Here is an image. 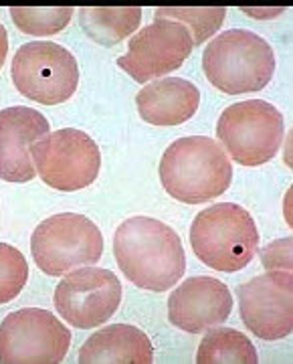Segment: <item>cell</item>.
I'll return each mask as SVG.
<instances>
[{"label": "cell", "mask_w": 293, "mask_h": 364, "mask_svg": "<svg viewBox=\"0 0 293 364\" xmlns=\"http://www.w3.org/2000/svg\"><path fill=\"white\" fill-rule=\"evenodd\" d=\"M114 255L129 282L148 291L174 287L186 269V255L179 233L150 217H132L117 227Z\"/></svg>", "instance_id": "1"}, {"label": "cell", "mask_w": 293, "mask_h": 364, "mask_svg": "<svg viewBox=\"0 0 293 364\" xmlns=\"http://www.w3.org/2000/svg\"><path fill=\"white\" fill-rule=\"evenodd\" d=\"M160 181L172 198L203 205L227 193L233 166L218 142L206 136H188L168 146L160 162Z\"/></svg>", "instance_id": "2"}, {"label": "cell", "mask_w": 293, "mask_h": 364, "mask_svg": "<svg viewBox=\"0 0 293 364\" xmlns=\"http://www.w3.org/2000/svg\"><path fill=\"white\" fill-rule=\"evenodd\" d=\"M203 69L218 91L239 95L263 90L275 73V53L253 31L230 28L208 43Z\"/></svg>", "instance_id": "3"}, {"label": "cell", "mask_w": 293, "mask_h": 364, "mask_svg": "<svg viewBox=\"0 0 293 364\" xmlns=\"http://www.w3.org/2000/svg\"><path fill=\"white\" fill-rule=\"evenodd\" d=\"M192 251L204 265L233 273L247 267L259 249V231L249 215L235 203H218L196 215L191 227Z\"/></svg>", "instance_id": "4"}, {"label": "cell", "mask_w": 293, "mask_h": 364, "mask_svg": "<svg viewBox=\"0 0 293 364\" xmlns=\"http://www.w3.org/2000/svg\"><path fill=\"white\" fill-rule=\"evenodd\" d=\"M31 251L41 272L61 277L102 259L103 235L87 217L61 213L49 217L33 231Z\"/></svg>", "instance_id": "5"}, {"label": "cell", "mask_w": 293, "mask_h": 364, "mask_svg": "<svg viewBox=\"0 0 293 364\" xmlns=\"http://www.w3.org/2000/svg\"><path fill=\"white\" fill-rule=\"evenodd\" d=\"M283 116L269 102L247 100L229 105L217 124V136L229 156L243 166L273 160L283 142Z\"/></svg>", "instance_id": "6"}, {"label": "cell", "mask_w": 293, "mask_h": 364, "mask_svg": "<svg viewBox=\"0 0 293 364\" xmlns=\"http://www.w3.org/2000/svg\"><path fill=\"white\" fill-rule=\"evenodd\" d=\"M18 93L43 105L65 104L79 85L73 53L51 41H33L14 53L11 67Z\"/></svg>", "instance_id": "7"}, {"label": "cell", "mask_w": 293, "mask_h": 364, "mask_svg": "<svg viewBox=\"0 0 293 364\" xmlns=\"http://www.w3.org/2000/svg\"><path fill=\"white\" fill-rule=\"evenodd\" d=\"M31 156L43 182L63 193L90 186L102 168L97 142L75 128L47 134L31 146Z\"/></svg>", "instance_id": "8"}, {"label": "cell", "mask_w": 293, "mask_h": 364, "mask_svg": "<svg viewBox=\"0 0 293 364\" xmlns=\"http://www.w3.org/2000/svg\"><path fill=\"white\" fill-rule=\"evenodd\" d=\"M71 346V330L43 308H23L0 324V363L59 364Z\"/></svg>", "instance_id": "9"}, {"label": "cell", "mask_w": 293, "mask_h": 364, "mask_svg": "<svg viewBox=\"0 0 293 364\" xmlns=\"http://www.w3.org/2000/svg\"><path fill=\"white\" fill-rule=\"evenodd\" d=\"M55 310L79 330L105 324L122 304V284L114 272L79 267L65 275L55 289Z\"/></svg>", "instance_id": "10"}, {"label": "cell", "mask_w": 293, "mask_h": 364, "mask_svg": "<svg viewBox=\"0 0 293 364\" xmlns=\"http://www.w3.org/2000/svg\"><path fill=\"white\" fill-rule=\"evenodd\" d=\"M192 49L194 43L184 26L174 21L156 18L129 39L128 53L117 59V65L138 83H148L180 69Z\"/></svg>", "instance_id": "11"}, {"label": "cell", "mask_w": 293, "mask_h": 364, "mask_svg": "<svg viewBox=\"0 0 293 364\" xmlns=\"http://www.w3.org/2000/svg\"><path fill=\"white\" fill-rule=\"evenodd\" d=\"M243 324L261 340H281L293 332L292 272H267L239 289Z\"/></svg>", "instance_id": "12"}, {"label": "cell", "mask_w": 293, "mask_h": 364, "mask_svg": "<svg viewBox=\"0 0 293 364\" xmlns=\"http://www.w3.org/2000/svg\"><path fill=\"white\" fill-rule=\"evenodd\" d=\"M233 312V296L223 282L198 275L182 282L168 298V320L188 334L223 324Z\"/></svg>", "instance_id": "13"}, {"label": "cell", "mask_w": 293, "mask_h": 364, "mask_svg": "<svg viewBox=\"0 0 293 364\" xmlns=\"http://www.w3.org/2000/svg\"><path fill=\"white\" fill-rule=\"evenodd\" d=\"M49 122L37 109L16 105L0 112V181L23 184L35 178L37 170L31 146L45 138Z\"/></svg>", "instance_id": "14"}, {"label": "cell", "mask_w": 293, "mask_h": 364, "mask_svg": "<svg viewBox=\"0 0 293 364\" xmlns=\"http://www.w3.org/2000/svg\"><path fill=\"white\" fill-rule=\"evenodd\" d=\"M136 105L142 119L152 126H180L196 114L201 91L186 79L164 77L146 83L136 95Z\"/></svg>", "instance_id": "15"}, {"label": "cell", "mask_w": 293, "mask_h": 364, "mask_svg": "<svg viewBox=\"0 0 293 364\" xmlns=\"http://www.w3.org/2000/svg\"><path fill=\"white\" fill-rule=\"evenodd\" d=\"M81 364H150L154 363V346L140 328L114 324L97 330L85 340L79 350Z\"/></svg>", "instance_id": "16"}, {"label": "cell", "mask_w": 293, "mask_h": 364, "mask_svg": "<svg viewBox=\"0 0 293 364\" xmlns=\"http://www.w3.org/2000/svg\"><path fill=\"white\" fill-rule=\"evenodd\" d=\"M142 21L140 6H85L79 11V25L91 41L103 47H114L129 37Z\"/></svg>", "instance_id": "17"}, {"label": "cell", "mask_w": 293, "mask_h": 364, "mask_svg": "<svg viewBox=\"0 0 293 364\" xmlns=\"http://www.w3.org/2000/svg\"><path fill=\"white\" fill-rule=\"evenodd\" d=\"M196 363L257 364L259 356H257L253 342L243 332L233 330V328H215L201 342L198 352H196Z\"/></svg>", "instance_id": "18"}, {"label": "cell", "mask_w": 293, "mask_h": 364, "mask_svg": "<svg viewBox=\"0 0 293 364\" xmlns=\"http://www.w3.org/2000/svg\"><path fill=\"white\" fill-rule=\"evenodd\" d=\"M14 26L31 37H51L61 33L69 25L73 9L71 6H13L11 9Z\"/></svg>", "instance_id": "19"}, {"label": "cell", "mask_w": 293, "mask_h": 364, "mask_svg": "<svg viewBox=\"0 0 293 364\" xmlns=\"http://www.w3.org/2000/svg\"><path fill=\"white\" fill-rule=\"evenodd\" d=\"M227 16L225 6H211V9H156V18L174 21L191 33L192 43L203 45L217 33Z\"/></svg>", "instance_id": "20"}, {"label": "cell", "mask_w": 293, "mask_h": 364, "mask_svg": "<svg viewBox=\"0 0 293 364\" xmlns=\"http://www.w3.org/2000/svg\"><path fill=\"white\" fill-rule=\"evenodd\" d=\"M28 279L25 255L9 243H0V304L13 301Z\"/></svg>", "instance_id": "21"}, {"label": "cell", "mask_w": 293, "mask_h": 364, "mask_svg": "<svg viewBox=\"0 0 293 364\" xmlns=\"http://www.w3.org/2000/svg\"><path fill=\"white\" fill-rule=\"evenodd\" d=\"M292 239H279L261 249V261L267 272H292Z\"/></svg>", "instance_id": "22"}, {"label": "cell", "mask_w": 293, "mask_h": 364, "mask_svg": "<svg viewBox=\"0 0 293 364\" xmlns=\"http://www.w3.org/2000/svg\"><path fill=\"white\" fill-rule=\"evenodd\" d=\"M6 53H9V33H6L4 25H0V69L6 61Z\"/></svg>", "instance_id": "23"}]
</instances>
